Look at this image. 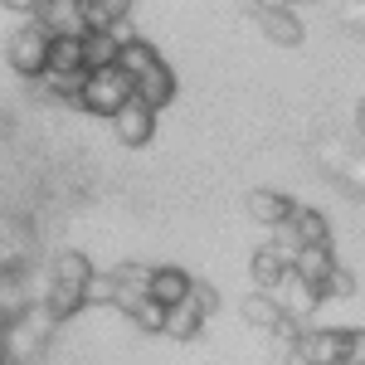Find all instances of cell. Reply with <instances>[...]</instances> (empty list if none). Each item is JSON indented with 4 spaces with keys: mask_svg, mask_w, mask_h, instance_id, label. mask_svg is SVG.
Returning a JSON list of instances; mask_svg holds the SVG:
<instances>
[{
    "mask_svg": "<svg viewBox=\"0 0 365 365\" xmlns=\"http://www.w3.org/2000/svg\"><path fill=\"white\" fill-rule=\"evenodd\" d=\"M132 98H137V83L122 68H93V73H83V88H78V108L93 117L122 113Z\"/></svg>",
    "mask_w": 365,
    "mask_h": 365,
    "instance_id": "cell-1",
    "label": "cell"
},
{
    "mask_svg": "<svg viewBox=\"0 0 365 365\" xmlns=\"http://www.w3.org/2000/svg\"><path fill=\"white\" fill-rule=\"evenodd\" d=\"M5 63H10V73H20V78H39L44 73V63H49V34L25 20L20 29H10V44H5Z\"/></svg>",
    "mask_w": 365,
    "mask_h": 365,
    "instance_id": "cell-2",
    "label": "cell"
},
{
    "mask_svg": "<svg viewBox=\"0 0 365 365\" xmlns=\"http://www.w3.org/2000/svg\"><path fill=\"white\" fill-rule=\"evenodd\" d=\"M346 331L351 327H317L312 322L307 331L297 336V346H292V365H341V356H346Z\"/></svg>",
    "mask_w": 365,
    "mask_h": 365,
    "instance_id": "cell-3",
    "label": "cell"
},
{
    "mask_svg": "<svg viewBox=\"0 0 365 365\" xmlns=\"http://www.w3.org/2000/svg\"><path fill=\"white\" fill-rule=\"evenodd\" d=\"M49 39H83L88 20H83V0H39V10L29 15Z\"/></svg>",
    "mask_w": 365,
    "mask_h": 365,
    "instance_id": "cell-4",
    "label": "cell"
},
{
    "mask_svg": "<svg viewBox=\"0 0 365 365\" xmlns=\"http://www.w3.org/2000/svg\"><path fill=\"white\" fill-rule=\"evenodd\" d=\"M244 10L258 20V29H263L273 44H282V49H297V44H302V20H297L292 10H282V5H263V0H244Z\"/></svg>",
    "mask_w": 365,
    "mask_h": 365,
    "instance_id": "cell-5",
    "label": "cell"
},
{
    "mask_svg": "<svg viewBox=\"0 0 365 365\" xmlns=\"http://www.w3.org/2000/svg\"><path fill=\"white\" fill-rule=\"evenodd\" d=\"M273 297H278L282 317H292V322H302V327H312V317L322 312V292H317V287H307L302 278H292V273L273 287Z\"/></svg>",
    "mask_w": 365,
    "mask_h": 365,
    "instance_id": "cell-6",
    "label": "cell"
},
{
    "mask_svg": "<svg viewBox=\"0 0 365 365\" xmlns=\"http://www.w3.org/2000/svg\"><path fill=\"white\" fill-rule=\"evenodd\" d=\"M292 210H297V200L292 195H282V190H249V200H244V215H249L253 225H263V229H278L292 220Z\"/></svg>",
    "mask_w": 365,
    "mask_h": 365,
    "instance_id": "cell-7",
    "label": "cell"
},
{
    "mask_svg": "<svg viewBox=\"0 0 365 365\" xmlns=\"http://www.w3.org/2000/svg\"><path fill=\"white\" fill-rule=\"evenodd\" d=\"M108 122H113V132H117L122 146H146V141L156 137V113H151L146 103H137V98H132L122 113H113Z\"/></svg>",
    "mask_w": 365,
    "mask_h": 365,
    "instance_id": "cell-8",
    "label": "cell"
},
{
    "mask_svg": "<svg viewBox=\"0 0 365 365\" xmlns=\"http://www.w3.org/2000/svg\"><path fill=\"white\" fill-rule=\"evenodd\" d=\"M0 346H5V365H29L44 346H49V341L39 336L25 317H15V322H5V327H0Z\"/></svg>",
    "mask_w": 365,
    "mask_h": 365,
    "instance_id": "cell-9",
    "label": "cell"
},
{
    "mask_svg": "<svg viewBox=\"0 0 365 365\" xmlns=\"http://www.w3.org/2000/svg\"><path fill=\"white\" fill-rule=\"evenodd\" d=\"M190 273L185 268H175V263H151V282H146V297L151 302H161V307H175V302H185V292H190Z\"/></svg>",
    "mask_w": 365,
    "mask_h": 365,
    "instance_id": "cell-10",
    "label": "cell"
},
{
    "mask_svg": "<svg viewBox=\"0 0 365 365\" xmlns=\"http://www.w3.org/2000/svg\"><path fill=\"white\" fill-rule=\"evenodd\" d=\"M287 225H292V234H297L302 249H331V220H327L317 205H297Z\"/></svg>",
    "mask_w": 365,
    "mask_h": 365,
    "instance_id": "cell-11",
    "label": "cell"
},
{
    "mask_svg": "<svg viewBox=\"0 0 365 365\" xmlns=\"http://www.w3.org/2000/svg\"><path fill=\"white\" fill-rule=\"evenodd\" d=\"M249 273H253V287H263V292H273L287 273H292V258L287 253H278L273 244H263V249H253L249 258Z\"/></svg>",
    "mask_w": 365,
    "mask_h": 365,
    "instance_id": "cell-12",
    "label": "cell"
},
{
    "mask_svg": "<svg viewBox=\"0 0 365 365\" xmlns=\"http://www.w3.org/2000/svg\"><path fill=\"white\" fill-rule=\"evenodd\" d=\"M331 268H336V253L331 249H297L292 253V278H302L317 292H322V282L331 278Z\"/></svg>",
    "mask_w": 365,
    "mask_h": 365,
    "instance_id": "cell-13",
    "label": "cell"
},
{
    "mask_svg": "<svg viewBox=\"0 0 365 365\" xmlns=\"http://www.w3.org/2000/svg\"><path fill=\"white\" fill-rule=\"evenodd\" d=\"M170 98H175V73H170L166 58H161L146 78H137V103H146L151 113H161V108H170Z\"/></svg>",
    "mask_w": 365,
    "mask_h": 365,
    "instance_id": "cell-14",
    "label": "cell"
},
{
    "mask_svg": "<svg viewBox=\"0 0 365 365\" xmlns=\"http://www.w3.org/2000/svg\"><path fill=\"white\" fill-rule=\"evenodd\" d=\"M239 312H244V322L249 327H258V331H273L282 322V307L273 292H263V287H253V292H244V302H239Z\"/></svg>",
    "mask_w": 365,
    "mask_h": 365,
    "instance_id": "cell-15",
    "label": "cell"
},
{
    "mask_svg": "<svg viewBox=\"0 0 365 365\" xmlns=\"http://www.w3.org/2000/svg\"><path fill=\"white\" fill-rule=\"evenodd\" d=\"M44 73H63V78H78L83 68V39H49V63Z\"/></svg>",
    "mask_w": 365,
    "mask_h": 365,
    "instance_id": "cell-16",
    "label": "cell"
},
{
    "mask_svg": "<svg viewBox=\"0 0 365 365\" xmlns=\"http://www.w3.org/2000/svg\"><path fill=\"white\" fill-rule=\"evenodd\" d=\"M88 278H93V263H88V253H78V249L54 253V263H49V282H63V287H83Z\"/></svg>",
    "mask_w": 365,
    "mask_h": 365,
    "instance_id": "cell-17",
    "label": "cell"
},
{
    "mask_svg": "<svg viewBox=\"0 0 365 365\" xmlns=\"http://www.w3.org/2000/svg\"><path fill=\"white\" fill-rule=\"evenodd\" d=\"M117 54H122V44H117L108 29H88L83 34V68H117Z\"/></svg>",
    "mask_w": 365,
    "mask_h": 365,
    "instance_id": "cell-18",
    "label": "cell"
},
{
    "mask_svg": "<svg viewBox=\"0 0 365 365\" xmlns=\"http://www.w3.org/2000/svg\"><path fill=\"white\" fill-rule=\"evenodd\" d=\"M200 331H205V317H200V307L190 297L175 302V307H166V336L170 341H195Z\"/></svg>",
    "mask_w": 365,
    "mask_h": 365,
    "instance_id": "cell-19",
    "label": "cell"
},
{
    "mask_svg": "<svg viewBox=\"0 0 365 365\" xmlns=\"http://www.w3.org/2000/svg\"><path fill=\"white\" fill-rule=\"evenodd\" d=\"M161 63V54H156V44H146V39H132V44H122V54H117V68L137 83V78H146L151 68Z\"/></svg>",
    "mask_w": 365,
    "mask_h": 365,
    "instance_id": "cell-20",
    "label": "cell"
},
{
    "mask_svg": "<svg viewBox=\"0 0 365 365\" xmlns=\"http://www.w3.org/2000/svg\"><path fill=\"white\" fill-rule=\"evenodd\" d=\"M122 312H127V322L137 331H146V336H161L166 331V307L151 302V297H132V302H122Z\"/></svg>",
    "mask_w": 365,
    "mask_h": 365,
    "instance_id": "cell-21",
    "label": "cell"
},
{
    "mask_svg": "<svg viewBox=\"0 0 365 365\" xmlns=\"http://www.w3.org/2000/svg\"><path fill=\"white\" fill-rule=\"evenodd\" d=\"M39 302H44V312H49L54 322H68V317H78V312L88 307L83 287H63V282H49V292H44Z\"/></svg>",
    "mask_w": 365,
    "mask_h": 365,
    "instance_id": "cell-22",
    "label": "cell"
},
{
    "mask_svg": "<svg viewBox=\"0 0 365 365\" xmlns=\"http://www.w3.org/2000/svg\"><path fill=\"white\" fill-rule=\"evenodd\" d=\"M117 282V307L132 302V297H146V282H151V263H117L113 268Z\"/></svg>",
    "mask_w": 365,
    "mask_h": 365,
    "instance_id": "cell-23",
    "label": "cell"
},
{
    "mask_svg": "<svg viewBox=\"0 0 365 365\" xmlns=\"http://www.w3.org/2000/svg\"><path fill=\"white\" fill-rule=\"evenodd\" d=\"M356 292H361V282L346 273V263H336V268H331V278L322 282V302H351Z\"/></svg>",
    "mask_w": 365,
    "mask_h": 365,
    "instance_id": "cell-24",
    "label": "cell"
},
{
    "mask_svg": "<svg viewBox=\"0 0 365 365\" xmlns=\"http://www.w3.org/2000/svg\"><path fill=\"white\" fill-rule=\"evenodd\" d=\"M83 302H88V307H117V282H113V273H98V268H93V278L83 282Z\"/></svg>",
    "mask_w": 365,
    "mask_h": 365,
    "instance_id": "cell-25",
    "label": "cell"
},
{
    "mask_svg": "<svg viewBox=\"0 0 365 365\" xmlns=\"http://www.w3.org/2000/svg\"><path fill=\"white\" fill-rule=\"evenodd\" d=\"M346 195H361L365 200V146L361 151H351L346 161H341V180H336Z\"/></svg>",
    "mask_w": 365,
    "mask_h": 365,
    "instance_id": "cell-26",
    "label": "cell"
},
{
    "mask_svg": "<svg viewBox=\"0 0 365 365\" xmlns=\"http://www.w3.org/2000/svg\"><path fill=\"white\" fill-rule=\"evenodd\" d=\"M302 331H307L302 322H292V317H282L278 327L268 331V336H273V351H278V356H292V346H297V336H302Z\"/></svg>",
    "mask_w": 365,
    "mask_h": 365,
    "instance_id": "cell-27",
    "label": "cell"
},
{
    "mask_svg": "<svg viewBox=\"0 0 365 365\" xmlns=\"http://www.w3.org/2000/svg\"><path fill=\"white\" fill-rule=\"evenodd\" d=\"M185 297L200 307V317H215V312H220V287H215V282H190Z\"/></svg>",
    "mask_w": 365,
    "mask_h": 365,
    "instance_id": "cell-28",
    "label": "cell"
},
{
    "mask_svg": "<svg viewBox=\"0 0 365 365\" xmlns=\"http://www.w3.org/2000/svg\"><path fill=\"white\" fill-rule=\"evenodd\" d=\"M341 365H365V327H351L346 331V356Z\"/></svg>",
    "mask_w": 365,
    "mask_h": 365,
    "instance_id": "cell-29",
    "label": "cell"
},
{
    "mask_svg": "<svg viewBox=\"0 0 365 365\" xmlns=\"http://www.w3.org/2000/svg\"><path fill=\"white\" fill-rule=\"evenodd\" d=\"M341 25L346 29H365V0H346V5H341Z\"/></svg>",
    "mask_w": 365,
    "mask_h": 365,
    "instance_id": "cell-30",
    "label": "cell"
},
{
    "mask_svg": "<svg viewBox=\"0 0 365 365\" xmlns=\"http://www.w3.org/2000/svg\"><path fill=\"white\" fill-rule=\"evenodd\" d=\"M5 10H15V15H34L39 10V0H0Z\"/></svg>",
    "mask_w": 365,
    "mask_h": 365,
    "instance_id": "cell-31",
    "label": "cell"
},
{
    "mask_svg": "<svg viewBox=\"0 0 365 365\" xmlns=\"http://www.w3.org/2000/svg\"><path fill=\"white\" fill-rule=\"evenodd\" d=\"M356 132H361V141H365V98H361V108H356Z\"/></svg>",
    "mask_w": 365,
    "mask_h": 365,
    "instance_id": "cell-32",
    "label": "cell"
},
{
    "mask_svg": "<svg viewBox=\"0 0 365 365\" xmlns=\"http://www.w3.org/2000/svg\"><path fill=\"white\" fill-rule=\"evenodd\" d=\"M263 5H282V10H292V5H302V0H263Z\"/></svg>",
    "mask_w": 365,
    "mask_h": 365,
    "instance_id": "cell-33",
    "label": "cell"
},
{
    "mask_svg": "<svg viewBox=\"0 0 365 365\" xmlns=\"http://www.w3.org/2000/svg\"><path fill=\"white\" fill-rule=\"evenodd\" d=\"M0 365H5V346H0Z\"/></svg>",
    "mask_w": 365,
    "mask_h": 365,
    "instance_id": "cell-34",
    "label": "cell"
},
{
    "mask_svg": "<svg viewBox=\"0 0 365 365\" xmlns=\"http://www.w3.org/2000/svg\"><path fill=\"white\" fill-rule=\"evenodd\" d=\"M361 297H365V292H361Z\"/></svg>",
    "mask_w": 365,
    "mask_h": 365,
    "instance_id": "cell-35",
    "label": "cell"
}]
</instances>
